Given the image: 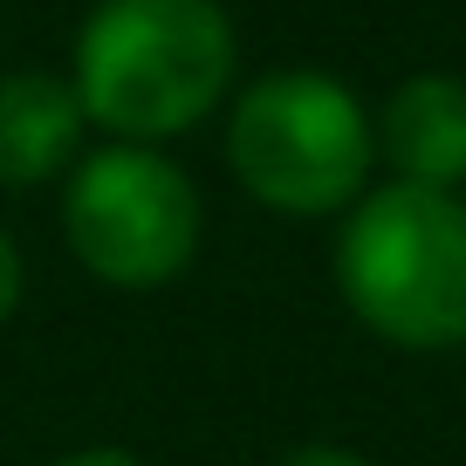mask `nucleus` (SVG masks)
<instances>
[{
  "instance_id": "20e7f679",
  "label": "nucleus",
  "mask_w": 466,
  "mask_h": 466,
  "mask_svg": "<svg viewBox=\"0 0 466 466\" xmlns=\"http://www.w3.org/2000/svg\"><path fill=\"white\" fill-rule=\"evenodd\" d=\"M69 254L110 289H165L192 268L206 233L199 186L151 145H96L62 178Z\"/></svg>"
},
{
  "instance_id": "f03ea898",
  "label": "nucleus",
  "mask_w": 466,
  "mask_h": 466,
  "mask_svg": "<svg viewBox=\"0 0 466 466\" xmlns=\"http://www.w3.org/2000/svg\"><path fill=\"white\" fill-rule=\"evenodd\" d=\"M336 289L350 316L398 350L466 343V199L432 186H378L343 213Z\"/></svg>"
},
{
  "instance_id": "1a4fd4ad",
  "label": "nucleus",
  "mask_w": 466,
  "mask_h": 466,
  "mask_svg": "<svg viewBox=\"0 0 466 466\" xmlns=\"http://www.w3.org/2000/svg\"><path fill=\"white\" fill-rule=\"evenodd\" d=\"M48 466H151V460H137V452H124V446H83V452H62V460H48Z\"/></svg>"
},
{
  "instance_id": "f257e3e1",
  "label": "nucleus",
  "mask_w": 466,
  "mask_h": 466,
  "mask_svg": "<svg viewBox=\"0 0 466 466\" xmlns=\"http://www.w3.org/2000/svg\"><path fill=\"white\" fill-rule=\"evenodd\" d=\"M233 21L219 0H96L76 28L69 89L110 145L192 131L233 83Z\"/></svg>"
},
{
  "instance_id": "6e6552de",
  "label": "nucleus",
  "mask_w": 466,
  "mask_h": 466,
  "mask_svg": "<svg viewBox=\"0 0 466 466\" xmlns=\"http://www.w3.org/2000/svg\"><path fill=\"white\" fill-rule=\"evenodd\" d=\"M275 466H370V460L350 446H329V439H309V446H289Z\"/></svg>"
},
{
  "instance_id": "0eeeda50",
  "label": "nucleus",
  "mask_w": 466,
  "mask_h": 466,
  "mask_svg": "<svg viewBox=\"0 0 466 466\" xmlns=\"http://www.w3.org/2000/svg\"><path fill=\"white\" fill-rule=\"evenodd\" d=\"M21 295H28V261H21V248H15V233L0 227V322H15Z\"/></svg>"
},
{
  "instance_id": "423d86ee",
  "label": "nucleus",
  "mask_w": 466,
  "mask_h": 466,
  "mask_svg": "<svg viewBox=\"0 0 466 466\" xmlns=\"http://www.w3.org/2000/svg\"><path fill=\"white\" fill-rule=\"evenodd\" d=\"M89 116L76 103L69 76L56 69H15L0 76V186H48L69 178L83 158Z\"/></svg>"
},
{
  "instance_id": "39448f33",
  "label": "nucleus",
  "mask_w": 466,
  "mask_h": 466,
  "mask_svg": "<svg viewBox=\"0 0 466 466\" xmlns=\"http://www.w3.org/2000/svg\"><path fill=\"white\" fill-rule=\"evenodd\" d=\"M378 158L391 165L398 186H432L460 192L466 186V76L419 69L384 96V110L370 116Z\"/></svg>"
},
{
  "instance_id": "7ed1b4c3",
  "label": "nucleus",
  "mask_w": 466,
  "mask_h": 466,
  "mask_svg": "<svg viewBox=\"0 0 466 466\" xmlns=\"http://www.w3.org/2000/svg\"><path fill=\"white\" fill-rule=\"evenodd\" d=\"M227 165L240 192L281 219L350 213L378 165L370 110L329 69H268L233 96Z\"/></svg>"
}]
</instances>
